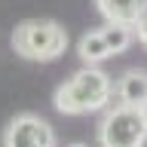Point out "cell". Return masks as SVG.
Masks as SVG:
<instances>
[{
  "label": "cell",
  "mask_w": 147,
  "mask_h": 147,
  "mask_svg": "<svg viewBox=\"0 0 147 147\" xmlns=\"http://www.w3.org/2000/svg\"><path fill=\"white\" fill-rule=\"evenodd\" d=\"M80 58L86 64H98V61H104V58H110V49L104 46L98 31H89V34L80 37Z\"/></svg>",
  "instance_id": "obj_8"
},
{
  "label": "cell",
  "mask_w": 147,
  "mask_h": 147,
  "mask_svg": "<svg viewBox=\"0 0 147 147\" xmlns=\"http://www.w3.org/2000/svg\"><path fill=\"white\" fill-rule=\"evenodd\" d=\"M12 46L22 58H31V61H52L64 52L67 46V34L58 22H49V18H31V22H22L12 34Z\"/></svg>",
  "instance_id": "obj_2"
},
{
  "label": "cell",
  "mask_w": 147,
  "mask_h": 147,
  "mask_svg": "<svg viewBox=\"0 0 147 147\" xmlns=\"http://www.w3.org/2000/svg\"><path fill=\"white\" fill-rule=\"evenodd\" d=\"M101 147H144L147 144V113L144 107H119L107 110V117L98 126Z\"/></svg>",
  "instance_id": "obj_3"
},
{
  "label": "cell",
  "mask_w": 147,
  "mask_h": 147,
  "mask_svg": "<svg viewBox=\"0 0 147 147\" xmlns=\"http://www.w3.org/2000/svg\"><path fill=\"white\" fill-rule=\"evenodd\" d=\"M71 147H86V144H71Z\"/></svg>",
  "instance_id": "obj_10"
},
{
  "label": "cell",
  "mask_w": 147,
  "mask_h": 147,
  "mask_svg": "<svg viewBox=\"0 0 147 147\" xmlns=\"http://www.w3.org/2000/svg\"><path fill=\"white\" fill-rule=\"evenodd\" d=\"M3 147H55V132L37 113H18L3 132Z\"/></svg>",
  "instance_id": "obj_4"
},
{
  "label": "cell",
  "mask_w": 147,
  "mask_h": 147,
  "mask_svg": "<svg viewBox=\"0 0 147 147\" xmlns=\"http://www.w3.org/2000/svg\"><path fill=\"white\" fill-rule=\"evenodd\" d=\"M95 3L107 22H123V25H135L147 12V0H95Z\"/></svg>",
  "instance_id": "obj_5"
},
{
  "label": "cell",
  "mask_w": 147,
  "mask_h": 147,
  "mask_svg": "<svg viewBox=\"0 0 147 147\" xmlns=\"http://www.w3.org/2000/svg\"><path fill=\"white\" fill-rule=\"evenodd\" d=\"M98 34H101V40H104V46L110 49V55H119V52H126L129 43L135 40V28L123 25V22H107Z\"/></svg>",
  "instance_id": "obj_7"
},
{
  "label": "cell",
  "mask_w": 147,
  "mask_h": 147,
  "mask_svg": "<svg viewBox=\"0 0 147 147\" xmlns=\"http://www.w3.org/2000/svg\"><path fill=\"white\" fill-rule=\"evenodd\" d=\"M110 92H113V86H110L107 74L98 71V67H86V71L74 74L67 83L58 86V92H55V107L61 110V113H71V117H77V113H92V110L107 107Z\"/></svg>",
  "instance_id": "obj_1"
},
{
  "label": "cell",
  "mask_w": 147,
  "mask_h": 147,
  "mask_svg": "<svg viewBox=\"0 0 147 147\" xmlns=\"http://www.w3.org/2000/svg\"><path fill=\"white\" fill-rule=\"evenodd\" d=\"M117 95H119V104L144 107L147 104V71H129L117 83Z\"/></svg>",
  "instance_id": "obj_6"
},
{
  "label": "cell",
  "mask_w": 147,
  "mask_h": 147,
  "mask_svg": "<svg viewBox=\"0 0 147 147\" xmlns=\"http://www.w3.org/2000/svg\"><path fill=\"white\" fill-rule=\"evenodd\" d=\"M144 113H147V104H144Z\"/></svg>",
  "instance_id": "obj_11"
},
{
  "label": "cell",
  "mask_w": 147,
  "mask_h": 147,
  "mask_svg": "<svg viewBox=\"0 0 147 147\" xmlns=\"http://www.w3.org/2000/svg\"><path fill=\"white\" fill-rule=\"evenodd\" d=\"M135 25H138V40H141V43H144V49H147V12L138 18Z\"/></svg>",
  "instance_id": "obj_9"
}]
</instances>
